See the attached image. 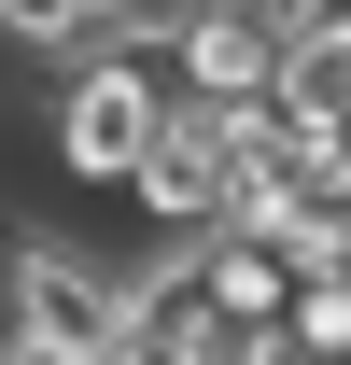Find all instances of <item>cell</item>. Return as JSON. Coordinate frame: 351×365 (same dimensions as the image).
<instances>
[{"instance_id":"cell-11","label":"cell","mask_w":351,"mask_h":365,"mask_svg":"<svg viewBox=\"0 0 351 365\" xmlns=\"http://www.w3.org/2000/svg\"><path fill=\"white\" fill-rule=\"evenodd\" d=\"M71 14H98V0H71Z\"/></svg>"},{"instance_id":"cell-8","label":"cell","mask_w":351,"mask_h":365,"mask_svg":"<svg viewBox=\"0 0 351 365\" xmlns=\"http://www.w3.org/2000/svg\"><path fill=\"white\" fill-rule=\"evenodd\" d=\"M239 14H253L267 43H295V29H323V14H351V0H239Z\"/></svg>"},{"instance_id":"cell-10","label":"cell","mask_w":351,"mask_h":365,"mask_svg":"<svg viewBox=\"0 0 351 365\" xmlns=\"http://www.w3.org/2000/svg\"><path fill=\"white\" fill-rule=\"evenodd\" d=\"M267 365H323V351H295V337H281V351H267Z\"/></svg>"},{"instance_id":"cell-6","label":"cell","mask_w":351,"mask_h":365,"mask_svg":"<svg viewBox=\"0 0 351 365\" xmlns=\"http://www.w3.org/2000/svg\"><path fill=\"white\" fill-rule=\"evenodd\" d=\"M281 337H295V351H323V365H351V281H337V267H295Z\"/></svg>"},{"instance_id":"cell-12","label":"cell","mask_w":351,"mask_h":365,"mask_svg":"<svg viewBox=\"0 0 351 365\" xmlns=\"http://www.w3.org/2000/svg\"><path fill=\"white\" fill-rule=\"evenodd\" d=\"M169 14H197V0H169Z\"/></svg>"},{"instance_id":"cell-4","label":"cell","mask_w":351,"mask_h":365,"mask_svg":"<svg viewBox=\"0 0 351 365\" xmlns=\"http://www.w3.org/2000/svg\"><path fill=\"white\" fill-rule=\"evenodd\" d=\"M113 197L141 211V239H211L225 225V140H211V113H169Z\"/></svg>"},{"instance_id":"cell-5","label":"cell","mask_w":351,"mask_h":365,"mask_svg":"<svg viewBox=\"0 0 351 365\" xmlns=\"http://www.w3.org/2000/svg\"><path fill=\"white\" fill-rule=\"evenodd\" d=\"M267 113H295L323 140L351 127V14H323V29H295V43L267 56Z\"/></svg>"},{"instance_id":"cell-3","label":"cell","mask_w":351,"mask_h":365,"mask_svg":"<svg viewBox=\"0 0 351 365\" xmlns=\"http://www.w3.org/2000/svg\"><path fill=\"white\" fill-rule=\"evenodd\" d=\"M267 29L239 14V0H197V14H169V43H155V85H169V113H239V98H267Z\"/></svg>"},{"instance_id":"cell-1","label":"cell","mask_w":351,"mask_h":365,"mask_svg":"<svg viewBox=\"0 0 351 365\" xmlns=\"http://www.w3.org/2000/svg\"><path fill=\"white\" fill-rule=\"evenodd\" d=\"M0 323L43 337V351H71V365H98L113 323H127V281H113V253H85V239L14 225V239H0Z\"/></svg>"},{"instance_id":"cell-9","label":"cell","mask_w":351,"mask_h":365,"mask_svg":"<svg viewBox=\"0 0 351 365\" xmlns=\"http://www.w3.org/2000/svg\"><path fill=\"white\" fill-rule=\"evenodd\" d=\"M0 365H71V351H43V337H14V323H0Z\"/></svg>"},{"instance_id":"cell-7","label":"cell","mask_w":351,"mask_h":365,"mask_svg":"<svg viewBox=\"0 0 351 365\" xmlns=\"http://www.w3.org/2000/svg\"><path fill=\"white\" fill-rule=\"evenodd\" d=\"M0 43H14V56H56V43H71V0H0Z\"/></svg>"},{"instance_id":"cell-2","label":"cell","mask_w":351,"mask_h":365,"mask_svg":"<svg viewBox=\"0 0 351 365\" xmlns=\"http://www.w3.org/2000/svg\"><path fill=\"white\" fill-rule=\"evenodd\" d=\"M155 127H169V85L127 71V56H71V85L43 98V155H56L71 182H98V197L141 169V140H155Z\"/></svg>"}]
</instances>
